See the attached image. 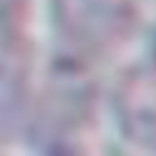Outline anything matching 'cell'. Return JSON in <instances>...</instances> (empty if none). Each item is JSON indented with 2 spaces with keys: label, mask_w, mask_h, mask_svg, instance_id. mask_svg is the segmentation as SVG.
Wrapping results in <instances>:
<instances>
[{
  "label": "cell",
  "mask_w": 156,
  "mask_h": 156,
  "mask_svg": "<svg viewBox=\"0 0 156 156\" xmlns=\"http://www.w3.org/2000/svg\"><path fill=\"white\" fill-rule=\"evenodd\" d=\"M23 86V66L20 58L8 43H0V113H8L18 101Z\"/></svg>",
  "instance_id": "2"
},
{
  "label": "cell",
  "mask_w": 156,
  "mask_h": 156,
  "mask_svg": "<svg viewBox=\"0 0 156 156\" xmlns=\"http://www.w3.org/2000/svg\"><path fill=\"white\" fill-rule=\"evenodd\" d=\"M63 10L83 30H108L123 10V0H63Z\"/></svg>",
  "instance_id": "1"
}]
</instances>
